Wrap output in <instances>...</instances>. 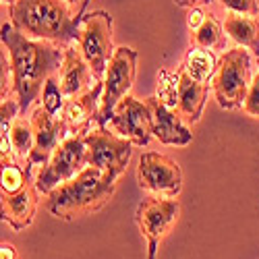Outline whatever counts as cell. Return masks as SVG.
<instances>
[{
	"instance_id": "9c48e42d",
	"label": "cell",
	"mask_w": 259,
	"mask_h": 259,
	"mask_svg": "<svg viewBox=\"0 0 259 259\" xmlns=\"http://www.w3.org/2000/svg\"><path fill=\"white\" fill-rule=\"evenodd\" d=\"M137 181L156 195L177 197L183 189V170L177 160L158 152H145L139 158Z\"/></svg>"
},
{
	"instance_id": "ffe728a7",
	"label": "cell",
	"mask_w": 259,
	"mask_h": 259,
	"mask_svg": "<svg viewBox=\"0 0 259 259\" xmlns=\"http://www.w3.org/2000/svg\"><path fill=\"white\" fill-rule=\"evenodd\" d=\"M193 79H197V81H203L207 83L215 69H218V58H215V54L211 50H205V48H197V46H193L187 56H185V67H183Z\"/></svg>"
},
{
	"instance_id": "2e32d148",
	"label": "cell",
	"mask_w": 259,
	"mask_h": 259,
	"mask_svg": "<svg viewBox=\"0 0 259 259\" xmlns=\"http://www.w3.org/2000/svg\"><path fill=\"white\" fill-rule=\"evenodd\" d=\"M152 108V131L154 137L164 145H189L193 141V133L183 124L181 116H177L175 110L160 102L158 98L145 100Z\"/></svg>"
},
{
	"instance_id": "e0dca14e",
	"label": "cell",
	"mask_w": 259,
	"mask_h": 259,
	"mask_svg": "<svg viewBox=\"0 0 259 259\" xmlns=\"http://www.w3.org/2000/svg\"><path fill=\"white\" fill-rule=\"evenodd\" d=\"M209 94V85L193 79L185 69L179 71V90H177V110L189 122H197L201 118L203 106Z\"/></svg>"
},
{
	"instance_id": "9a60e30c",
	"label": "cell",
	"mask_w": 259,
	"mask_h": 259,
	"mask_svg": "<svg viewBox=\"0 0 259 259\" xmlns=\"http://www.w3.org/2000/svg\"><path fill=\"white\" fill-rule=\"evenodd\" d=\"M92 81H96V77L92 73V67L88 64V60H85L83 52L77 50L75 46H64L60 75H58L60 92L64 94V98L83 94L85 90H90L94 85Z\"/></svg>"
},
{
	"instance_id": "1f68e13d",
	"label": "cell",
	"mask_w": 259,
	"mask_h": 259,
	"mask_svg": "<svg viewBox=\"0 0 259 259\" xmlns=\"http://www.w3.org/2000/svg\"><path fill=\"white\" fill-rule=\"evenodd\" d=\"M0 3H7V5H13V3H15V0H0Z\"/></svg>"
},
{
	"instance_id": "8fae6325",
	"label": "cell",
	"mask_w": 259,
	"mask_h": 259,
	"mask_svg": "<svg viewBox=\"0 0 259 259\" xmlns=\"http://www.w3.org/2000/svg\"><path fill=\"white\" fill-rule=\"evenodd\" d=\"M85 145H88V166L100 170H116L120 175L133 154L131 141L124 137H116L100 126L90 128L85 133Z\"/></svg>"
},
{
	"instance_id": "ac0fdd59",
	"label": "cell",
	"mask_w": 259,
	"mask_h": 259,
	"mask_svg": "<svg viewBox=\"0 0 259 259\" xmlns=\"http://www.w3.org/2000/svg\"><path fill=\"white\" fill-rule=\"evenodd\" d=\"M224 31L241 48L259 54V19L239 13H228L224 21Z\"/></svg>"
},
{
	"instance_id": "f1b7e54d",
	"label": "cell",
	"mask_w": 259,
	"mask_h": 259,
	"mask_svg": "<svg viewBox=\"0 0 259 259\" xmlns=\"http://www.w3.org/2000/svg\"><path fill=\"white\" fill-rule=\"evenodd\" d=\"M211 0H175L177 7H183V9H193V7H203V5H209Z\"/></svg>"
},
{
	"instance_id": "d4e9b609",
	"label": "cell",
	"mask_w": 259,
	"mask_h": 259,
	"mask_svg": "<svg viewBox=\"0 0 259 259\" xmlns=\"http://www.w3.org/2000/svg\"><path fill=\"white\" fill-rule=\"evenodd\" d=\"M13 83V67L7 48H0V102H5Z\"/></svg>"
},
{
	"instance_id": "ba28073f",
	"label": "cell",
	"mask_w": 259,
	"mask_h": 259,
	"mask_svg": "<svg viewBox=\"0 0 259 259\" xmlns=\"http://www.w3.org/2000/svg\"><path fill=\"white\" fill-rule=\"evenodd\" d=\"M181 205L177 199H160V197H147L139 203L135 211V220L139 224L141 234L147 241V259H156L158 245L164 239V234L170 226L177 222Z\"/></svg>"
},
{
	"instance_id": "30bf717a",
	"label": "cell",
	"mask_w": 259,
	"mask_h": 259,
	"mask_svg": "<svg viewBox=\"0 0 259 259\" xmlns=\"http://www.w3.org/2000/svg\"><path fill=\"white\" fill-rule=\"evenodd\" d=\"M110 124L114 131L128 139L133 145H147L154 137V131H152V108H149L147 102H141L133 96H124L110 116Z\"/></svg>"
},
{
	"instance_id": "6da1fadb",
	"label": "cell",
	"mask_w": 259,
	"mask_h": 259,
	"mask_svg": "<svg viewBox=\"0 0 259 259\" xmlns=\"http://www.w3.org/2000/svg\"><path fill=\"white\" fill-rule=\"evenodd\" d=\"M0 44L7 48L11 58L13 88L17 94L19 110L27 112V106L35 102L46 79L60 67L62 52L48 41L29 39L13 23H5L0 27Z\"/></svg>"
},
{
	"instance_id": "cb8c5ba5",
	"label": "cell",
	"mask_w": 259,
	"mask_h": 259,
	"mask_svg": "<svg viewBox=\"0 0 259 259\" xmlns=\"http://www.w3.org/2000/svg\"><path fill=\"white\" fill-rule=\"evenodd\" d=\"M19 102L17 100H5L0 102V147L9 145L11 147V141H9V131H11V124L15 122L17 114H19Z\"/></svg>"
},
{
	"instance_id": "52a82bcc",
	"label": "cell",
	"mask_w": 259,
	"mask_h": 259,
	"mask_svg": "<svg viewBox=\"0 0 259 259\" xmlns=\"http://www.w3.org/2000/svg\"><path fill=\"white\" fill-rule=\"evenodd\" d=\"M79 50L92 67L96 81H102L108 62L114 54L112 46V17L106 11H94L81 19L79 31Z\"/></svg>"
},
{
	"instance_id": "277c9868",
	"label": "cell",
	"mask_w": 259,
	"mask_h": 259,
	"mask_svg": "<svg viewBox=\"0 0 259 259\" xmlns=\"http://www.w3.org/2000/svg\"><path fill=\"white\" fill-rule=\"evenodd\" d=\"M251 56L249 50L236 46L226 50L218 60V69L211 77V90L224 110L243 108L245 96L251 85Z\"/></svg>"
},
{
	"instance_id": "3957f363",
	"label": "cell",
	"mask_w": 259,
	"mask_h": 259,
	"mask_svg": "<svg viewBox=\"0 0 259 259\" xmlns=\"http://www.w3.org/2000/svg\"><path fill=\"white\" fill-rule=\"evenodd\" d=\"M11 23L27 37L69 46L79 39L81 19L73 15L64 0H15Z\"/></svg>"
},
{
	"instance_id": "83f0119b",
	"label": "cell",
	"mask_w": 259,
	"mask_h": 259,
	"mask_svg": "<svg viewBox=\"0 0 259 259\" xmlns=\"http://www.w3.org/2000/svg\"><path fill=\"white\" fill-rule=\"evenodd\" d=\"M205 11L201 9V7H193V9H189V15H187V25H189V29L191 31H195L203 21H205Z\"/></svg>"
},
{
	"instance_id": "f546056e",
	"label": "cell",
	"mask_w": 259,
	"mask_h": 259,
	"mask_svg": "<svg viewBox=\"0 0 259 259\" xmlns=\"http://www.w3.org/2000/svg\"><path fill=\"white\" fill-rule=\"evenodd\" d=\"M0 259H17V251L13 245L9 243H3L0 245Z\"/></svg>"
},
{
	"instance_id": "5b68a950",
	"label": "cell",
	"mask_w": 259,
	"mask_h": 259,
	"mask_svg": "<svg viewBox=\"0 0 259 259\" xmlns=\"http://www.w3.org/2000/svg\"><path fill=\"white\" fill-rule=\"evenodd\" d=\"M135 73H137V50L128 46L116 48L102 79L104 90L100 96V110H98L96 126L106 128V124L110 122V116L114 112L116 104L133 88Z\"/></svg>"
},
{
	"instance_id": "d6a6232c",
	"label": "cell",
	"mask_w": 259,
	"mask_h": 259,
	"mask_svg": "<svg viewBox=\"0 0 259 259\" xmlns=\"http://www.w3.org/2000/svg\"><path fill=\"white\" fill-rule=\"evenodd\" d=\"M64 3H67V5H75V3H77V0H64Z\"/></svg>"
},
{
	"instance_id": "8992f818",
	"label": "cell",
	"mask_w": 259,
	"mask_h": 259,
	"mask_svg": "<svg viewBox=\"0 0 259 259\" xmlns=\"http://www.w3.org/2000/svg\"><path fill=\"white\" fill-rule=\"evenodd\" d=\"M88 166V145L85 135H69L50 156L46 164H41L35 177V187L39 193H48L58 185L71 181L75 175Z\"/></svg>"
},
{
	"instance_id": "7c38bea8",
	"label": "cell",
	"mask_w": 259,
	"mask_h": 259,
	"mask_svg": "<svg viewBox=\"0 0 259 259\" xmlns=\"http://www.w3.org/2000/svg\"><path fill=\"white\" fill-rule=\"evenodd\" d=\"M31 126H33V149L27 158V170L31 172V166H41L50 160L54 149L69 137V128L60 116L48 114L44 108H35L31 114Z\"/></svg>"
},
{
	"instance_id": "7a4b0ae2",
	"label": "cell",
	"mask_w": 259,
	"mask_h": 259,
	"mask_svg": "<svg viewBox=\"0 0 259 259\" xmlns=\"http://www.w3.org/2000/svg\"><path fill=\"white\" fill-rule=\"evenodd\" d=\"M120 172L85 166L71 181L48 193L46 209L60 220H73L102 209L112 199Z\"/></svg>"
},
{
	"instance_id": "4fadbf2b",
	"label": "cell",
	"mask_w": 259,
	"mask_h": 259,
	"mask_svg": "<svg viewBox=\"0 0 259 259\" xmlns=\"http://www.w3.org/2000/svg\"><path fill=\"white\" fill-rule=\"evenodd\" d=\"M104 90V81H94L90 90L79 96H73L64 102L60 118L69 128V135H85L92 128V122L98 118L100 110V96Z\"/></svg>"
},
{
	"instance_id": "7402d4cb",
	"label": "cell",
	"mask_w": 259,
	"mask_h": 259,
	"mask_svg": "<svg viewBox=\"0 0 259 259\" xmlns=\"http://www.w3.org/2000/svg\"><path fill=\"white\" fill-rule=\"evenodd\" d=\"M9 141H11V149L19 160H27L31 149H33V126L31 120L17 116L15 122L11 124L9 131Z\"/></svg>"
},
{
	"instance_id": "44dd1931",
	"label": "cell",
	"mask_w": 259,
	"mask_h": 259,
	"mask_svg": "<svg viewBox=\"0 0 259 259\" xmlns=\"http://www.w3.org/2000/svg\"><path fill=\"white\" fill-rule=\"evenodd\" d=\"M191 41L193 46L205 48V50H226L224 27L211 15H207L203 23L191 33Z\"/></svg>"
},
{
	"instance_id": "836d02e7",
	"label": "cell",
	"mask_w": 259,
	"mask_h": 259,
	"mask_svg": "<svg viewBox=\"0 0 259 259\" xmlns=\"http://www.w3.org/2000/svg\"><path fill=\"white\" fill-rule=\"evenodd\" d=\"M257 67H259V54H257Z\"/></svg>"
},
{
	"instance_id": "5bb4252c",
	"label": "cell",
	"mask_w": 259,
	"mask_h": 259,
	"mask_svg": "<svg viewBox=\"0 0 259 259\" xmlns=\"http://www.w3.org/2000/svg\"><path fill=\"white\" fill-rule=\"evenodd\" d=\"M37 195L39 191L35 187V181L31 179L17 193L0 191V220L7 222L13 230H23L31 226L37 209Z\"/></svg>"
},
{
	"instance_id": "603a6c76",
	"label": "cell",
	"mask_w": 259,
	"mask_h": 259,
	"mask_svg": "<svg viewBox=\"0 0 259 259\" xmlns=\"http://www.w3.org/2000/svg\"><path fill=\"white\" fill-rule=\"evenodd\" d=\"M64 106V94L60 92V83H58V77L50 75L44 83V96H41V108L52 114V116H58L60 110Z\"/></svg>"
},
{
	"instance_id": "d6986e66",
	"label": "cell",
	"mask_w": 259,
	"mask_h": 259,
	"mask_svg": "<svg viewBox=\"0 0 259 259\" xmlns=\"http://www.w3.org/2000/svg\"><path fill=\"white\" fill-rule=\"evenodd\" d=\"M31 172L19 164V158L13 154L9 145L0 147V191L3 193H17L23 189L29 181Z\"/></svg>"
},
{
	"instance_id": "484cf974",
	"label": "cell",
	"mask_w": 259,
	"mask_h": 259,
	"mask_svg": "<svg viewBox=\"0 0 259 259\" xmlns=\"http://www.w3.org/2000/svg\"><path fill=\"white\" fill-rule=\"evenodd\" d=\"M243 110H245L249 116L259 118V71H257L255 77L251 79L249 92H247L245 102H243Z\"/></svg>"
},
{
	"instance_id": "4316f807",
	"label": "cell",
	"mask_w": 259,
	"mask_h": 259,
	"mask_svg": "<svg viewBox=\"0 0 259 259\" xmlns=\"http://www.w3.org/2000/svg\"><path fill=\"white\" fill-rule=\"evenodd\" d=\"M218 3H220L226 11H230V13L249 15V17H257V15H259L257 0H218Z\"/></svg>"
},
{
	"instance_id": "4dcf8cb0",
	"label": "cell",
	"mask_w": 259,
	"mask_h": 259,
	"mask_svg": "<svg viewBox=\"0 0 259 259\" xmlns=\"http://www.w3.org/2000/svg\"><path fill=\"white\" fill-rule=\"evenodd\" d=\"M90 3H92V0H81V7L77 11V19H83V13H85V9H88Z\"/></svg>"
}]
</instances>
